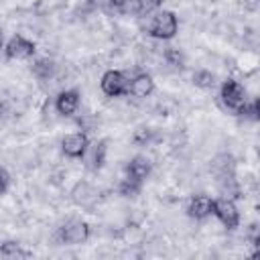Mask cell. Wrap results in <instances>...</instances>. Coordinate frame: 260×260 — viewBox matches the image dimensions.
Segmentation results:
<instances>
[{"instance_id":"obj_1","label":"cell","mask_w":260,"mask_h":260,"mask_svg":"<svg viewBox=\"0 0 260 260\" xmlns=\"http://www.w3.org/2000/svg\"><path fill=\"white\" fill-rule=\"evenodd\" d=\"M177 16L171 12V10H162L158 12L152 20H150V26H148V32L154 37V39H173L177 35Z\"/></svg>"},{"instance_id":"obj_2","label":"cell","mask_w":260,"mask_h":260,"mask_svg":"<svg viewBox=\"0 0 260 260\" xmlns=\"http://www.w3.org/2000/svg\"><path fill=\"white\" fill-rule=\"evenodd\" d=\"M219 98H221V102H223V106H225L228 110H234V112H238V114H240L242 106L248 102V100H246V89H244V85L238 83V81H234V79L223 81Z\"/></svg>"},{"instance_id":"obj_3","label":"cell","mask_w":260,"mask_h":260,"mask_svg":"<svg viewBox=\"0 0 260 260\" xmlns=\"http://www.w3.org/2000/svg\"><path fill=\"white\" fill-rule=\"evenodd\" d=\"M128 85H130V79L122 73V71H116V69H110L102 75V91L110 98H116V95H122V93H128Z\"/></svg>"},{"instance_id":"obj_4","label":"cell","mask_w":260,"mask_h":260,"mask_svg":"<svg viewBox=\"0 0 260 260\" xmlns=\"http://www.w3.org/2000/svg\"><path fill=\"white\" fill-rule=\"evenodd\" d=\"M89 236V228L81 219H71L59 230V240L63 244H81Z\"/></svg>"},{"instance_id":"obj_5","label":"cell","mask_w":260,"mask_h":260,"mask_svg":"<svg viewBox=\"0 0 260 260\" xmlns=\"http://www.w3.org/2000/svg\"><path fill=\"white\" fill-rule=\"evenodd\" d=\"M213 213L217 215V219H219L225 228H236V225L240 223L238 207H236L234 201L228 199V197H221V199L213 201Z\"/></svg>"},{"instance_id":"obj_6","label":"cell","mask_w":260,"mask_h":260,"mask_svg":"<svg viewBox=\"0 0 260 260\" xmlns=\"http://www.w3.org/2000/svg\"><path fill=\"white\" fill-rule=\"evenodd\" d=\"M35 53V43L26 41L24 37L16 35L6 43V57L8 59H28Z\"/></svg>"},{"instance_id":"obj_7","label":"cell","mask_w":260,"mask_h":260,"mask_svg":"<svg viewBox=\"0 0 260 260\" xmlns=\"http://www.w3.org/2000/svg\"><path fill=\"white\" fill-rule=\"evenodd\" d=\"M87 144H89V140H87V136H85L83 132L67 134V136L61 140V148H63V152H65L67 156H71V158L81 156V154L85 152Z\"/></svg>"},{"instance_id":"obj_8","label":"cell","mask_w":260,"mask_h":260,"mask_svg":"<svg viewBox=\"0 0 260 260\" xmlns=\"http://www.w3.org/2000/svg\"><path fill=\"white\" fill-rule=\"evenodd\" d=\"M79 106V91L77 89H65L57 95L55 100V108L61 116H71Z\"/></svg>"},{"instance_id":"obj_9","label":"cell","mask_w":260,"mask_h":260,"mask_svg":"<svg viewBox=\"0 0 260 260\" xmlns=\"http://www.w3.org/2000/svg\"><path fill=\"white\" fill-rule=\"evenodd\" d=\"M187 211H189L191 217L203 219V217H207L209 213H213V199L207 197V195H195V197L189 201Z\"/></svg>"},{"instance_id":"obj_10","label":"cell","mask_w":260,"mask_h":260,"mask_svg":"<svg viewBox=\"0 0 260 260\" xmlns=\"http://www.w3.org/2000/svg\"><path fill=\"white\" fill-rule=\"evenodd\" d=\"M154 89V81L148 73H138L134 79H130V85H128V93H132L134 98H146L150 95Z\"/></svg>"},{"instance_id":"obj_11","label":"cell","mask_w":260,"mask_h":260,"mask_svg":"<svg viewBox=\"0 0 260 260\" xmlns=\"http://www.w3.org/2000/svg\"><path fill=\"white\" fill-rule=\"evenodd\" d=\"M81 158L85 160V165L89 169H100L104 165V158H106V142L100 140V142H93V144H87L85 152L81 154Z\"/></svg>"},{"instance_id":"obj_12","label":"cell","mask_w":260,"mask_h":260,"mask_svg":"<svg viewBox=\"0 0 260 260\" xmlns=\"http://www.w3.org/2000/svg\"><path fill=\"white\" fill-rule=\"evenodd\" d=\"M148 173H150V160L148 158L136 156V158H132L128 162V177H132V179H136V181L142 183L148 177Z\"/></svg>"},{"instance_id":"obj_13","label":"cell","mask_w":260,"mask_h":260,"mask_svg":"<svg viewBox=\"0 0 260 260\" xmlns=\"http://www.w3.org/2000/svg\"><path fill=\"white\" fill-rule=\"evenodd\" d=\"M211 169H213V173L217 175L219 181H230V179H232L234 160H232V156H228V154H219V156H215Z\"/></svg>"},{"instance_id":"obj_14","label":"cell","mask_w":260,"mask_h":260,"mask_svg":"<svg viewBox=\"0 0 260 260\" xmlns=\"http://www.w3.org/2000/svg\"><path fill=\"white\" fill-rule=\"evenodd\" d=\"M32 71L37 77L41 79H49L53 73H55V63L51 59H39L35 65H32Z\"/></svg>"},{"instance_id":"obj_15","label":"cell","mask_w":260,"mask_h":260,"mask_svg":"<svg viewBox=\"0 0 260 260\" xmlns=\"http://www.w3.org/2000/svg\"><path fill=\"white\" fill-rule=\"evenodd\" d=\"M0 254L6 256V258H28V256H30L26 250L20 248V244H14V242H6V244L0 248Z\"/></svg>"},{"instance_id":"obj_16","label":"cell","mask_w":260,"mask_h":260,"mask_svg":"<svg viewBox=\"0 0 260 260\" xmlns=\"http://www.w3.org/2000/svg\"><path fill=\"white\" fill-rule=\"evenodd\" d=\"M138 189H140V181H136V179H132V177H128V175H126V177L122 179V183H120V193H122L124 197L136 195Z\"/></svg>"},{"instance_id":"obj_17","label":"cell","mask_w":260,"mask_h":260,"mask_svg":"<svg viewBox=\"0 0 260 260\" xmlns=\"http://www.w3.org/2000/svg\"><path fill=\"white\" fill-rule=\"evenodd\" d=\"M193 83L197 85V87H203V89H207V87H211L213 85V75L209 73V71H195V75H193Z\"/></svg>"},{"instance_id":"obj_18","label":"cell","mask_w":260,"mask_h":260,"mask_svg":"<svg viewBox=\"0 0 260 260\" xmlns=\"http://www.w3.org/2000/svg\"><path fill=\"white\" fill-rule=\"evenodd\" d=\"M120 14H130V16L142 14V8H140V0H122V6H120Z\"/></svg>"},{"instance_id":"obj_19","label":"cell","mask_w":260,"mask_h":260,"mask_svg":"<svg viewBox=\"0 0 260 260\" xmlns=\"http://www.w3.org/2000/svg\"><path fill=\"white\" fill-rule=\"evenodd\" d=\"M100 6H102L108 14H120L122 0H100Z\"/></svg>"},{"instance_id":"obj_20","label":"cell","mask_w":260,"mask_h":260,"mask_svg":"<svg viewBox=\"0 0 260 260\" xmlns=\"http://www.w3.org/2000/svg\"><path fill=\"white\" fill-rule=\"evenodd\" d=\"M165 57H167V61H169L171 65H175V67H181V65H183V55L179 53V49H167V51H165Z\"/></svg>"},{"instance_id":"obj_21","label":"cell","mask_w":260,"mask_h":260,"mask_svg":"<svg viewBox=\"0 0 260 260\" xmlns=\"http://www.w3.org/2000/svg\"><path fill=\"white\" fill-rule=\"evenodd\" d=\"M162 2H165V0H140V8H142V14L156 10V8H158Z\"/></svg>"},{"instance_id":"obj_22","label":"cell","mask_w":260,"mask_h":260,"mask_svg":"<svg viewBox=\"0 0 260 260\" xmlns=\"http://www.w3.org/2000/svg\"><path fill=\"white\" fill-rule=\"evenodd\" d=\"M8 183H10V175H8L4 169H0V195H4V193H6Z\"/></svg>"},{"instance_id":"obj_23","label":"cell","mask_w":260,"mask_h":260,"mask_svg":"<svg viewBox=\"0 0 260 260\" xmlns=\"http://www.w3.org/2000/svg\"><path fill=\"white\" fill-rule=\"evenodd\" d=\"M0 49H2V32H0Z\"/></svg>"}]
</instances>
